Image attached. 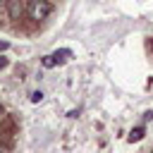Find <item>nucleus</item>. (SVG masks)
Returning a JSON list of instances; mask_svg holds the SVG:
<instances>
[{
	"label": "nucleus",
	"instance_id": "nucleus-9",
	"mask_svg": "<svg viewBox=\"0 0 153 153\" xmlns=\"http://www.w3.org/2000/svg\"><path fill=\"white\" fill-rule=\"evenodd\" d=\"M0 153H5V151H2V148H0Z\"/></svg>",
	"mask_w": 153,
	"mask_h": 153
},
{
	"label": "nucleus",
	"instance_id": "nucleus-2",
	"mask_svg": "<svg viewBox=\"0 0 153 153\" xmlns=\"http://www.w3.org/2000/svg\"><path fill=\"white\" fill-rule=\"evenodd\" d=\"M69 57H72V50H69V48H60V50L45 55V57L41 60V65H43L45 69H53V67H57V65H65Z\"/></svg>",
	"mask_w": 153,
	"mask_h": 153
},
{
	"label": "nucleus",
	"instance_id": "nucleus-5",
	"mask_svg": "<svg viewBox=\"0 0 153 153\" xmlns=\"http://www.w3.org/2000/svg\"><path fill=\"white\" fill-rule=\"evenodd\" d=\"M41 100H43V93L41 91H33L31 93V103H41Z\"/></svg>",
	"mask_w": 153,
	"mask_h": 153
},
{
	"label": "nucleus",
	"instance_id": "nucleus-4",
	"mask_svg": "<svg viewBox=\"0 0 153 153\" xmlns=\"http://www.w3.org/2000/svg\"><path fill=\"white\" fill-rule=\"evenodd\" d=\"M143 131H146L143 127H136V129H131V134H129V141H131V143H134V141H141V139H143Z\"/></svg>",
	"mask_w": 153,
	"mask_h": 153
},
{
	"label": "nucleus",
	"instance_id": "nucleus-1",
	"mask_svg": "<svg viewBox=\"0 0 153 153\" xmlns=\"http://www.w3.org/2000/svg\"><path fill=\"white\" fill-rule=\"evenodd\" d=\"M26 12H29V17H31V19L41 22V19H45V17L53 12V5H50V0H29Z\"/></svg>",
	"mask_w": 153,
	"mask_h": 153
},
{
	"label": "nucleus",
	"instance_id": "nucleus-7",
	"mask_svg": "<svg viewBox=\"0 0 153 153\" xmlns=\"http://www.w3.org/2000/svg\"><path fill=\"white\" fill-rule=\"evenodd\" d=\"M5 67H7V60H5V57H0V69H5Z\"/></svg>",
	"mask_w": 153,
	"mask_h": 153
},
{
	"label": "nucleus",
	"instance_id": "nucleus-3",
	"mask_svg": "<svg viewBox=\"0 0 153 153\" xmlns=\"http://www.w3.org/2000/svg\"><path fill=\"white\" fill-rule=\"evenodd\" d=\"M7 14H10V19H22L24 0H7Z\"/></svg>",
	"mask_w": 153,
	"mask_h": 153
},
{
	"label": "nucleus",
	"instance_id": "nucleus-6",
	"mask_svg": "<svg viewBox=\"0 0 153 153\" xmlns=\"http://www.w3.org/2000/svg\"><path fill=\"white\" fill-rule=\"evenodd\" d=\"M7 48H10V43L7 41H0V50H7Z\"/></svg>",
	"mask_w": 153,
	"mask_h": 153
},
{
	"label": "nucleus",
	"instance_id": "nucleus-8",
	"mask_svg": "<svg viewBox=\"0 0 153 153\" xmlns=\"http://www.w3.org/2000/svg\"><path fill=\"white\" fill-rule=\"evenodd\" d=\"M0 115H2V105H0Z\"/></svg>",
	"mask_w": 153,
	"mask_h": 153
}]
</instances>
